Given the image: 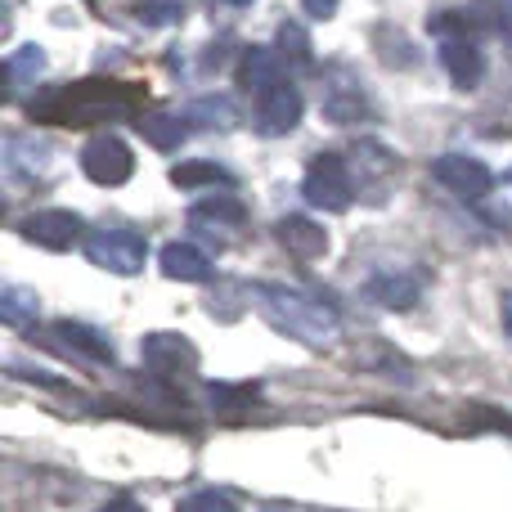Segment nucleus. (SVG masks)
I'll return each instance as SVG.
<instances>
[{
    "label": "nucleus",
    "mask_w": 512,
    "mask_h": 512,
    "mask_svg": "<svg viewBox=\"0 0 512 512\" xmlns=\"http://www.w3.org/2000/svg\"><path fill=\"white\" fill-rule=\"evenodd\" d=\"M248 297H252V306L261 310L265 324H274L279 333H288L292 342H301V346L324 351V346H333L337 333H342V319H337V310L328 306V301L310 297V292H301V288H288V283H252Z\"/></svg>",
    "instance_id": "1"
},
{
    "label": "nucleus",
    "mask_w": 512,
    "mask_h": 512,
    "mask_svg": "<svg viewBox=\"0 0 512 512\" xmlns=\"http://www.w3.org/2000/svg\"><path fill=\"white\" fill-rule=\"evenodd\" d=\"M140 86H117V81H77L63 90H45V99L32 104L36 122H72V126H99V122H126L135 113Z\"/></svg>",
    "instance_id": "2"
},
{
    "label": "nucleus",
    "mask_w": 512,
    "mask_h": 512,
    "mask_svg": "<svg viewBox=\"0 0 512 512\" xmlns=\"http://www.w3.org/2000/svg\"><path fill=\"white\" fill-rule=\"evenodd\" d=\"M468 14H436L432 32L441 36V68L450 72L454 90H477L481 77H486V54L481 45L468 36Z\"/></svg>",
    "instance_id": "3"
},
{
    "label": "nucleus",
    "mask_w": 512,
    "mask_h": 512,
    "mask_svg": "<svg viewBox=\"0 0 512 512\" xmlns=\"http://www.w3.org/2000/svg\"><path fill=\"white\" fill-rule=\"evenodd\" d=\"M301 194L310 207H324V212H346L355 203V176L346 167V158L337 153H319L310 158L306 180H301Z\"/></svg>",
    "instance_id": "4"
},
{
    "label": "nucleus",
    "mask_w": 512,
    "mask_h": 512,
    "mask_svg": "<svg viewBox=\"0 0 512 512\" xmlns=\"http://www.w3.org/2000/svg\"><path fill=\"white\" fill-rule=\"evenodd\" d=\"M81 248H86L90 265H99L108 274H122V279L140 274L144 261H149V243L135 230H95L81 239Z\"/></svg>",
    "instance_id": "5"
},
{
    "label": "nucleus",
    "mask_w": 512,
    "mask_h": 512,
    "mask_svg": "<svg viewBox=\"0 0 512 512\" xmlns=\"http://www.w3.org/2000/svg\"><path fill=\"white\" fill-rule=\"evenodd\" d=\"M140 364L158 382H185L198 373V346L185 333H149L140 342Z\"/></svg>",
    "instance_id": "6"
},
{
    "label": "nucleus",
    "mask_w": 512,
    "mask_h": 512,
    "mask_svg": "<svg viewBox=\"0 0 512 512\" xmlns=\"http://www.w3.org/2000/svg\"><path fill=\"white\" fill-rule=\"evenodd\" d=\"M81 171H86L95 185L117 189L135 176V153L122 135H95V140H86V149H81Z\"/></svg>",
    "instance_id": "7"
},
{
    "label": "nucleus",
    "mask_w": 512,
    "mask_h": 512,
    "mask_svg": "<svg viewBox=\"0 0 512 512\" xmlns=\"http://www.w3.org/2000/svg\"><path fill=\"white\" fill-rule=\"evenodd\" d=\"M324 117L333 126H360L373 117V99L364 90L360 77H351L346 68H337L324 86Z\"/></svg>",
    "instance_id": "8"
},
{
    "label": "nucleus",
    "mask_w": 512,
    "mask_h": 512,
    "mask_svg": "<svg viewBox=\"0 0 512 512\" xmlns=\"http://www.w3.org/2000/svg\"><path fill=\"white\" fill-rule=\"evenodd\" d=\"M432 176H436V185H445L454 198H468V203L486 198L490 185H495L486 162L468 158V153H441V158L432 162Z\"/></svg>",
    "instance_id": "9"
},
{
    "label": "nucleus",
    "mask_w": 512,
    "mask_h": 512,
    "mask_svg": "<svg viewBox=\"0 0 512 512\" xmlns=\"http://www.w3.org/2000/svg\"><path fill=\"white\" fill-rule=\"evenodd\" d=\"M45 342H50L54 351L72 355V360H86V364H113V360H117L113 342H108L99 328L77 324V319H59V324H50Z\"/></svg>",
    "instance_id": "10"
},
{
    "label": "nucleus",
    "mask_w": 512,
    "mask_h": 512,
    "mask_svg": "<svg viewBox=\"0 0 512 512\" xmlns=\"http://www.w3.org/2000/svg\"><path fill=\"white\" fill-rule=\"evenodd\" d=\"M18 234H23L27 243H36V248H50V252H63L72 248V243L86 234V225H81L77 212H63V207H45V212H32L23 225H18Z\"/></svg>",
    "instance_id": "11"
},
{
    "label": "nucleus",
    "mask_w": 512,
    "mask_h": 512,
    "mask_svg": "<svg viewBox=\"0 0 512 512\" xmlns=\"http://www.w3.org/2000/svg\"><path fill=\"white\" fill-rule=\"evenodd\" d=\"M50 162H54V144L45 140V135L14 131L5 140V176H9V185H27V180L45 176Z\"/></svg>",
    "instance_id": "12"
},
{
    "label": "nucleus",
    "mask_w": 512,
    "mask_h": 512,
    "mask_svg": "<svg viewBox=\"0 0 512 512\" xmlns=\"http://www.w3.org/2000/svg\"><path fill=\"white\" fill-rule=\"evenodd\" d=\"M301 113H306V99H301V90L292 86H279V90H270V95H261L256 99V131L261 135H288V131H297V122H301Z\"/></svg>",
    "instance_id": "13"
},
{
    "label": "nucleus",
    "mask_w": 512,
    "mask_h": 512,
    "mask_svg": "<svg viewBox=\"0 0 512 512\" xmlns=\"http://www.w3.org/2000/svg\"><path fill=\"white\" fill-rule=\"evenodd\" d=\"M364 297L378 301L382 310H409L423 301V274L418 270H378L364 283Z\"/></svg>",
    "instance_id": "14"
},
{
    "label": "nucleus",
    "mask_w": 512,
    "mask_h": 512,
    "mask_svg": "<svg viewBox=\"0 0 512 512\" xmlns=\"http://www.w3.org/2000/svg\"><path fill=\"white\" fill-rule=\"evenodd\" d=\"M239 81H243V90H252L256 99L270 95V90L288 86V59H283L279 50H270V45H252V50H243Z\"/></svg>",
    "instance_id": "15"
},
{
    "label": "nucleus",
    "mask_w": 512,
    "mask_h": 512,
    "mask_svg": "<svg viewBox=\"0 0 512 512\" xmlns=\"http://www.w3.org/2000/svg\"><path fill=\"white\" fill-rule=\"evenodd\" d=\"M274 239L283 243V252L297 256V261H319V256L328 252L324 225L306 221V216H283V221L274 225Z\"/></svg>",
    "instance_id": "16"
},
{
    "label": "nucleus",
    "mask_w": 512,
    "mask_h": 512,
    "mask_svg": "<svg viewBox=\"0 0 512 512\" xmlns=\"http://www.w3.org/2000/svg\"><path fill=\"white\" fill-rule=\"evenodd\" d=\"M158 261H162V274L176 283H207L212 279V256L203 248H194V243H167Z\"/></svg>",
    "instance_id": "17"
},
{
    "label": "nucleus",
    "mask_w": 512,
    "mask_h": 512,
    "mask_svg": "<svg viewBox=\"0 0 512 512\" xmlns=\"http://www.w3.org/2000/svg\"><path fill=\"white\" fill-rule=\"evenodd\" d=\"M203 396L216 418H243L252 405H261V387L256 382H207Z\"/></svg>",
    "instance_id": "18"
},
{
    "label": "nucleus",
    "mask_w": 512,
    "mask_h": 512,
    "mask_svg": "<svg viewBox=\"0 0 512 512\" xmlns=\"http://www.w3.org/2000/svg\"><path fill=\"white\" fill-rule=\"evenodd\" d=\"M243 221H248V207L239 198H207L189 212V225L198 234H216V239H221V230H239Z\"/></svg>",
    "instance_id": "19"
},
{
    "label": "nucleus",
    "mask_w": 512,
    "mask_h": 512,
    "mask_svg": "<svg viewBox=\"0 0 512 512\" xmlns=\"http://www.w3.org/2000/svg\"><path fill=\"white\" fill-rule=\"evenodd\" d=\"M185 117L189 126H203V131H234L243 122L239 104L230 95H198L185 104Z\"/></svg>",
    "instance_id": "20"
},
{
    "label": "nucleus",
    "mask_w": 512,
    "mask_h": 512,
    "mask_svg": "<svg viewBox=\"0 0 512 512\" xmlns=\"http://www.w3.org/2000/svg\"><path fill=\"white\" fill-rule=\"evenodd\" d=\"M140 135L153 144L158 153H171L185 144L189 135V117L185 113H144L140 117Z\"/></svg>",
    "instance_id": "21"
},
{
    "label": "nucleus",
    "mask_w": 512,
    "mask_h": 512,
    "mask_svg": "<svg viewBox=\"0 0 512 512\" xmlns=\"http://www.w3.org/2000/svg\"><path fill=\"white\" fill-rule=\"evenodd\" d=\"M45 72V50L41 45H18L14 54L5 59V81H9V90H27V86H36V77Z\"/></svg>",
    "instance_id": "22"
},
{
    "label": "nucleus",
    "mask_w": 512,
    "mask_h": 512,
    "mask_svg": "<svg viewBox=\"0 0 512 512\" xmlns=\"http://www.w3.org/2000/svg\"><path fill=\"white\" fill-rule=\"evenodd\" d=\"M171 185H176V189H198V185H234V171H230V167H221V162L194 158V162H180V167H171Z\"/></svg>",
    "instance_id": "23"
},
{
    "label": "nucleus",
    "mask_w": 512,
    "mask_h": 512,
    "mask_svg": "<svg viewBox=\"0 0 512 512\" xmlns=\"http://www.w3.org/2000/svg\"><path fill=\"white\" fill-rule=\"evenodd\" d=\"M36 310H41V297H36L32 288L9 283V288L0 292V324L5 328H27L36 319Z\"/></svg>",
    "instance_id": "24"
},
{
    "label": "nucleus",
    "mask_w": 512,
    "mask_h": 512,
    "mask_svg": "<svg viewBox=\"0 0 512 512\" xmlns=\"http://www.w3.org/2000/svg\"><path fill=\"white\" fill-rule=\"evenodd\" d=\"M463 14L472 18V23H486L495 27L504 41H512V0H477L472 9H463Z\"/></svg>",
    "instance_id": "25"
},
{
    "label": "nucleus",
    "mask_w": 512,
    "mask_h": 512,
    "mask_svg": "<svg viewBox=\"0 0 512 512\" xmlns=\"http://www.w3.org/2000/svg\"><path fill=\"white\" fill-rule=\"evenodd\" d=\"M279 54L288 63H297V68H310V59H315V54H310V36H306V27L301 23H283L279 27Z\"/></svg>",
    "instance_id": "26"
},
{
    "label": "nucleus",
    "mask_w": 512,
    "mask_h": 512,
    "mask_svg": "<svg viewBox=\"0 0 512 512\" xmlns=\"http://www.w3.org/2000/svg\"><path fill=\"white\" fill-rule=\"evenodd\" d=\"M176 512H239V504L230 495H221V490H198V495L180 499Z\"/></svg>",
    "instance_id": "27"
},
{
    "label": "nucleus",
    "mask_w": 512,
    "mask_h": 512,
    "mask_svg": "<svg viewBox=\"0 0 512 512\" xmlns=\"http://www.w3.org/2000/svg\"><path fill=\"white\" fill-rule=\"evenodd\" d=\"M140 18L149 27H167V23H180V18H185V5H180V0H144Z\"/></svg>",
    "instance_id": "28"
},
{
    "label": "nucleus",
    "mask_w": 512,
    "mask_h": 512,
    "mask_svg": "<svg viewBox=\"0 0 512 512\" xmlns=\"http://www.w3.org/2000/svg\"><path fill=\"white\" fill-rule=\"evenodd\" d=\"M337 5H342V0H301V9H306L310 18H319V23H324V18H333Z\"/></svg>",
    "instance_id": "29"
},
{
    "label": "nucleus",
    "mask_w": 512,
    "mask_h": 512,
    "mask_svg": "<svg viewBox=\"0 0 512 512\" xmlns=\"http://www.w3.org/2000/svg\"><path fill=\"white\" fill-rule=\"evenodd\" d=\"M99 512H144V508H140V504H135V499L117 495V499H113V504H104V508H99Z\"/></svg>",
    "instance_id": "30"
},
{
    "label": "nucleus",
    "mask_w": 512,
    "mask_h": 512,
    "mask_svg": "<svg viewBox=\"0 0 512 512\" xmlns=\"http://www.w3.org/2000/svg\"><path fill=\"white\" fill-rule=\"evenodd\" d=\"M481 423H486V427H499V432L512 436V414H481Z\"/></svg>",
    "instance_id": "31"
},
{
    "label": "nucleus",
    "mask_w": 512,
    "mask_h": 512,
    "mask_svg": "<svg viewBox=\"0 0 512 512\" xmlns=\"http://www.w3.org/2000/svg\"><path fill=\"white\" fill-rule=\"evenodd\" d=\"M499 315H504V333L512 337V292H504V297H499Z\"/></svg>",
    "instance_id": "32"
},
{
    "label": "nucleus",
    "mask_w": 512,
    "mask_h": 512,
    "mask_svg": "<svg viewBox=\"0 0 512 512\" xmlns=\"http://www.w3.org/2000/svg\"><path fill=\"white\" fill-rule=\"evenodd\" d=\"M230 5H252V0H230Z\"/></svg>",
    "instance_id": "33"
},
{
    "label": "nucleus",
    "mask_w": 512,
    "mask_h": 512,
    "mask_svg": "<svg viewBox=\"0 0 512 512\" xmlns=\"http://www.w3.org/2000/svg\"><path fill=\"white\" fill-rule=\"evenodd\" d=\"M508 185H512V171H508Z\"/></svg>",
    "instance_id": "34"
},
{
    "label": "nucleus",
    "mask_w": 512,
    "mask_h": 512,
    "mask_svg": "<svg viewBox=\"0 0 512 512\" xmlns=\"http://www.w3.org/2000/svg\"><path fill=\"white\" fill-rule=\"evenodd\" d=\"M270 512H279V508H270Z\"/></svg>",
    "instance_id": "35"
}]
</instances>
